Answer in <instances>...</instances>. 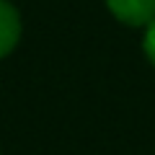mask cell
Listing matches in <instances>:
<instances>
[{"mask_svg":"<svg viewBox=\"0 0 155 155\" xmlns=\"http://www.w3.org/2000/svg\"><path fill=\"white\" fill-rule=\"evenodd\" d=\"M18 39H21V16L8 0H0V60L16 49Z\"/></svg>","mask_w":155,"mask_h":155,"instance_id":"2","label":"cell"},{"mask_svg":"<svg viewBox=\"0 0 155 155\" xmlns=\"http://www.w3.org/2000/svg\"><path fill=\"white\" fill-rule=\"evenodd\" d=\"M106 5L127 26H150L155 21V0H106Z\"/></svg>","mask_w":155,"mask_h":155,"instance_id":"1","label":"cell"},{"mask_svg":"<svg viewBox=\"0 0 155 155\" xmlns=\"http://www.w3.org/2000/svg\"><path fill=\"white\" fill-rule=\"evenodd\" d=\"M142 49L145 54L150 57V62L155 65V21L147 26V31H145V39H142Z\"/></svg>","mask_w":155,"mask_h":155,"instance_id":"3","label":"cell"}]
</instances>
